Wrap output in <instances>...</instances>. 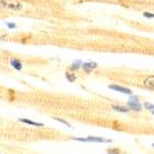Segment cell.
Returning <instances> with one entry per match:
<instances>
[{"label":"cell","mask_w":154,"mask_h":154,"mask_svg":"<svg viewBox=\"0 0 154 154\" xmlns=\"http://www.w3.org/2000/svg\"><path fill=\"white\" fill-rule=\"evenodd\" d=\"M107 153L108 154H120L121 151H120V149H118V148H112V149L107 150Z\"/></svg>","instance_id":"cell-14"},{"label":"cell","mask_w":154,"mask_h":154,"mask_svg":"<svg viewBox=\"0 0 154 154\" xmlns=\"http://www.w3.org/2000/svg\"><path fill=\"white\" fill-rule=\"evenodd\" d=\"M152 146H153V149H154V143H152Z\"/></svg>","instance_id":"cell-19"},{"label":"cell","mask_w":154,"mask_h":154,"mask_svg":"<svg viewBox=\"0 0 154 154\" xmlns=\"http://www.w3.org/2000/svg\"><path fill=\"white\" fill-rule=\"evenodd\" d=\"M127 107L131 109V111H139L142 110V105L140 103H136V101H131V100H128L127 101Z\"/></svg>","instance_id":"cell-3"},{"label":"cell","mask_w":154,"mask_h":154,"mask_svg":"<svg viewBox=\"0 0 154 154\" xmlns=\"http://www.w3.org/2000/svg\"><path fill=\"white\" fill-rule=\"evenodd\" d=\"M143 106H144V109H146V110L154 111V105L153 103H148V101H146V103H143Z\"/></svg>","instance_id":"cell-13"},{"label":"cell","mask_w":154,"mask_h":154,"mask_svg":"<svg viewBox=\"0 0 154 154\" xmlns=\"http://www.w3.org/2000/svg\"><path fill=\"white\" fill-rule=\"evenodd\" d=\"M54 120H55V121H57V122H59V123L65 124V125H67V126H68V127H70V128H72L71 124H70L69 122H67L66 120H64V119H60V118H54Z\"/></svg>","instance_id":"cell-12"},{"label":"cell","mask_w":154,"mask_h":154,"mask_svg":"<svg viewBox=\"0 0 154 154\" xmlns=\"http://www.w3.org/2000/svg\"><path fill=\"white\" fill-rule=\"evenodd\" d=\"M72 140H75V141L80 142H94V143H110L112 142L111 139H106L103 137H95V136H88L86 138H81V137H72Z\"/></svg>","instance_id":"cell-1"},{"label":"cell","mask_w":154,"mask_h":154,"mask_svg":"<svg viewBox=\"0 0 154 154\" xmlns=\"http://www.w3.org/2000/svg\"><path fill=\"white\" fill-rule=\"evenodd\" d=\"M143 85L146 88H150V90L154 91V75H149V77H146L143 81Z\"/></svg>","instance_id":"cell-5"},{"label":"cell","mask_w":154,"mask_h":154,"mask_svg":"<svg viewBox=\"0 0 154 154\" xmlns=\"http://www.w3.org/2000/svg\"><path fill=\"white\" fill-rule=\"evenodd\" d=\"M10 65L15 70H22V69H23V64H22L21 60H20V59H17V58H12V59H11Z\"/></svg>","instance_id":"cell-7"},{"label":"cell","mask_w":154,"mask_h":154,"mask_svg":"<svg viewBox=\"0 0 154 154\" xmlns=\"http://www.w3.org/2000/svg\"><path fill=\"white\" fill-rule=\"evenodd\" d=\"M110 90L114 91V92H119V93H122V94H126V95H133V92L131 90L127 88H124V86H121V85H118V84H111L108 86Z\"/></svg>","instance_id":"cell-2"},{"label":"cell","mask_w":154,"mask_h":154,"mask_svg":"<svg viewBox=\"0 0 154 154\" xmlns=\"http://www.w3.org/2000/svg\"><path fill=\"white\" fill-rule=\"evenodd\" d=\"M80 68H82V62L81 60H75L70 66V70H72V71H77Z\"/></svg>","instance_id":"cell-10"},{"label":"cell","mask_w":154,"mask_h":154,"mask_svg":"<svg viewBox=\"0 0 154 154\" xmlns=\"http://www.w3.org/2000/svg\"><path fill=\"white\" fill-rule=\"evenodd\" d=\"M152 114H153V116H154V111H152Z\"/></svg>","instance_id":"cell-20"},{"label":"cell","mask_w":154,"mask_h":154,"mask_svg":"<svg viewBox=\"0 0 154 154\" xmlns=\"http://www.w3.org/2000/svg\"><path fill=\"white\" fill-rule=\"evenodd\" d=\"M129 100H131V101H136V103H139V97H138V96L131 95V98H129Z\"/></svg>","instance_id":"cell-17"},{"label":"cell","mask_w":154,"mask_h":154,"mask_svg":"<svg viewBox=\"0 0 154 154\" xmlns=\"http://www.w3.org/2000/svg\"><path fill=\"white\" fill-rule=\"evenodd\" d=\"M66 79L69 81V82H75V79H77V77H75V75H73V73H71V72H66Z\"/></svg>","instance_id":"cell-11"},{"label":"cell","mask_w":154,"mask_h":154,"mask_svg":"<svg viewBox=\"0 0 154 154\" xmlns=\"http://www.w3.org/2000/svg\"><path fill=\"white\" fill-rule=\"evenodd\" d=\"M9 5V2L7 0H0V9H7Z\"/></svg>","instance_id":"cell-15"},{"label":"cell","mask_w":154,"mask_h":154,"mask_svg":"<svg viewBox=\"0 0 154 154\" xmlns=\"http://www.w3.org/2000/svg\"><path fill=\"white\" fill-rule=\"evenodd\" d=\"M22 8H23L22 3L17 2V1H12V2H9V5H8V9H10V10L18 11V10H21Z\"/></svg>","instance_id":"cell-8"},{"label":"cell","mask_w":154,"mask_h":154,"mask_svg":"<svg viewBox=\"0 0 154 154\" xmlns=\"http://www.w3.org/2000/svg\"><path fill=\"white\" fill-rule=\"evenodd\" d=\"M143 16L148 18H154V13H150V12H143Z\"/></svg>","instance_id":"cell-16"},{"label":"cell","mask_w":154,"mask_h":154,"mask_svg":"<svg viewBox=\"0 0 154 154\" xmlns=\"http://www.w3.org/2000/svg\"><path fill=\"white\" fill-rule=\"evenodd\" d=\"M7 26H8V27H9V28H10V29H14V28H16V25H15V24L7 23Z\"/></svg>","instance_id":"cell-18"},{"label":"cell","mask_w":154,"mask_h":154,"mask_svg":"<svg viewBox=\"0 0 154 154\" xmlns=\"http://www.w3.org/2000/svg\"><path fill=\"white\" fill-rule=\"evenodd\" d=\"M112 109L114 111H118V112H122V113H127L131 111V109L128 107H123V106H118V105H113Z\"/></svg>","instance_id":"cell-9"},{"label":"cell","mask_w":154,"mask_h":154,"mask_svg":"<svg viewBox=\"0 0 154 154\" xmlns=\"http://www.w3.org/2000/svg\"><path fill=\"white\" fill-rule=\"evenodd\" d=\"M96 68H97V64H96V63L88 62V63L82 64V69L84 70L85 72H88V73H90L91 71H93V70L96 69Z\"/></svg>","instance_id":"cell-4"},{"label":"cell","mask_w":154,"mask_h":154,"mask_svg":"<svg viewBox=\"0 0 154 154\" xmlns=\"http://www.w3.org/2000/svg\"><path fill=\"white\" fill-rule=\"evenodd\" d=\"M18 121L22 122V123H24V124H28V125L36 126V127H43V126H44V124H43V123H39V122L31 121V120H28V119L20 118V119H18Z\"/></svg>","instance_id":"cell-6"}]
</instances>
